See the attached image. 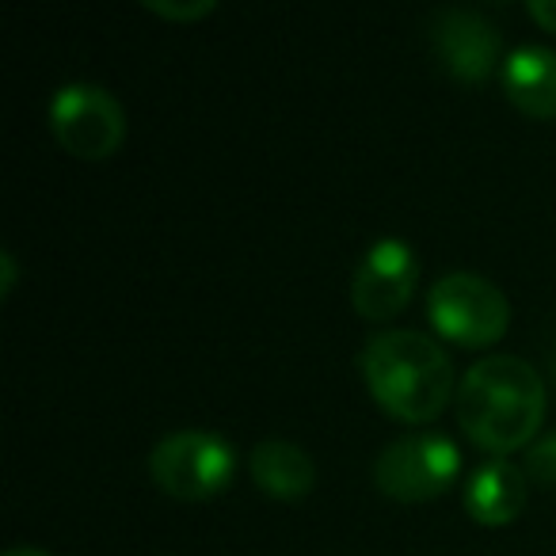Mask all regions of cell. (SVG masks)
<instances>
[{"mask_svg":"<svg viewBox=\"0 0 556 556\" xmlns=\"http://www.w3.org/2000/svg\"><path fill=\"white\" fill-rule=\"evenodd\" d=\"M146 9L164 20H202L217 12V0H146Z\"/></svg>","mask_w":556,"mask_h":556,"instance_id":"7c38bea8","label":"cell"},{"mask_svg":"<svg viewBox=\"0 0 556 556\" xmlns=\"http://www.w3.org/2000/svg\"><path fill=\"white\" fill-rule=\"evenodd\" d=\"M370 396L404 424H431L454 396V363L434 336L396 328L378 332L358 351Z\"/></svg>","mask_w":556,"mask_h":556,"instance_id":"7a4b0ae2","label":"cell"},{"mask_svg":"<svg viewBox=\"0 0 556 556\" xmlns=\"http://www.w3.org/2000/svg\"><path fill=\"white\" fill-rule=\"evenodd\" d=\"M427 317L457 348H488L510 325V302L492 278L477 270H450L427 290Z\"/></svg>","mask_w":556,"mask_h":556,"instance_id":"3957f363","label":"cell"},{"mask_svg":"<svg viewBox=\"0 0 556 556\" xmlns=\"http://www.w3.org/2000/svg\"><path fill=\"white\" fill-rule=\"evenodd\" d=\"M419 287V260L404 237H378L355 263L351 302L366 320H393Z\"/></svg>","mask_w":556,"mask_h":556,"instance_id":"52a82bcc","label":"cell"},{"mask_svg":"<svg viewBox=\"0 0 556 556\" xmlns=\"http://www.w3.org/2000/svg\"><path fill=\"white\" fill-rule=\"evenodd\" d=\"M237 454L214 431H172L149 454V477L172 500H214L229 488Z\"/></svg>","mask_w":556,"mask_h":556,"instance_id":"277c9868","label":"cell"},{"mask_svg":"<svg viewBox=\"0 0 556 556\" xmlns=\"http://www.w3.org/2000/svg\"><path fill=\"white\" fill-rule=\"evenodd\" d=\"M50 130L65 153L80 161H103L126 138V111L103 85L73 80L50 100Z\"/></svg>","mask_w":556,"mask_h":556,"instance_id":"8992f818","label":"cell"},{"mask_svg":"<svg viewBox=\"0 0 556 556\" xmlns=\"http://www.w3.org/2000/svg\"><path fill=\"white\" fill-rule=\"evenodd\" d=\"M526 472L541 484H556V434L533 442L530 454H526Z\"/></svg>","mask_w":556,"mask_h":556,"instance_id":"4fadbf2b","label":"cell"},{"mask_svg":"<svg viewBox=\"0 0 556 556\" xmlns=\"http://www.w3.org/2000/svg\"><path fill=\"white\" fill-rule=\"evenodd\" d=\"M0 270H4V282H0V290L9 294L12 282H16V260H12V252H0Z\"/></svg>","mask_w":556,"mask_h":556,"instance_id":"9a60e30c","label":"cell"},{"mask_svg":"<svg viewBox=\"0 0 556 556\" xmlns=\"http://www.w3.org/2000/svg\"><path fill=\"white\" fill-rule=\"evenodd\" d=\"M248 472L255 488L270 500H302L317 484V465L309 450L290 439H263L248 454Z\"/></svg>","mask_w":556,"mask_h":556,"instance_id":"8fae6325","label":"cell"},{"mask_svg":"<svg viewBox=\"0 0 556 556\" xmlns=\"http://www.w3.org/2000/svg\"><path fill=\"white\" fill-rule=\"evenodd\" d=\"M465 510L480 526H507L526 510V469L510 457H488L465 484Z\"/></svg>","mask_w":556,"mask_h":556,"instance_id":"9c48e42d","label":"cell"},{"mask_svg":"<svg viewBox=\"0 0 556 556\" xmlns=\"http://www.w3.org/2000/svg\"><path fill=\"white\" fill-rule=\"evenodd\" d=\"M4 556H54L50 548H39V545H16V548H9Z\"/></svg>","mask_w":556,"mask_h":556,"instance_id":"2e32d148","label":"cell"},{"mask_svg":"<svg viewBox=\"0 0 556 556\" xmlns=\"http://www.w3.org/2000/svg\"><path fill=\"white\" fill-rule=\"evenodd\" d=\"M503 92L522 115L530 118H556V50L541 42L510 50L500 65Z\"/></svg>","mask_w":556,"mask_h":556,"instance_id":"30bf717a","label":"cell"},{"mask_svg":"<svg viewBox=\"0 0 556 556\" xmlns=\"http://www.w3.org/2000/svg\"><path fill=\"white\" fill-rule=\"evenodd\" d=\"M545 404L538 366L518 355H488L457 386V424L480 450L507 457L533 442L545 424Z\"/></svg>","mask_w":556,"mask_h":556,"instance_id":"6da1fadb","label":"cell"},{"mask_svg":"<svg viewBox=\"0 0 556 556\" xmlns=\"http://www.w3.org/2000/svg\"><path fill=\"white\" fill-rule=\"evenodd\" d=\"M462 472V450L439 431H412L393 439L374 462V484L401 503L439 500Z\"/></svg>","mask_w":556,"mask_h":556,"instance_id":"5b68a950","label":"cell"},{"mask_svg":"<svg viewBox=\"0 0 556 556\" xmlns=\"http://www.w3.org/2000/svg\"><path fill=\"white\" fill-rule=\"evenodd\" d=\"M526 12H530V16L545 27V31L556 35V0H530V4H526Z\"/></svg>","mask_w":556,"mask_h":556,"instance_id":"5bb4252c","label":"cell"},{"mask_svg":"<svg viewBox=\"0 0 556 556\" xmlns=\"http://www.w3.org/2000/svg\"><path fill=\"white\" fill-rule=\"evenodd\" d=\"M431 47L457 80H484L500 62V31L472 9H442L431 20Z\"/></svg>","mask_w":556,"mask_h":556,"instance_id":"ba28073f","label":"cell"}]
</instances>
